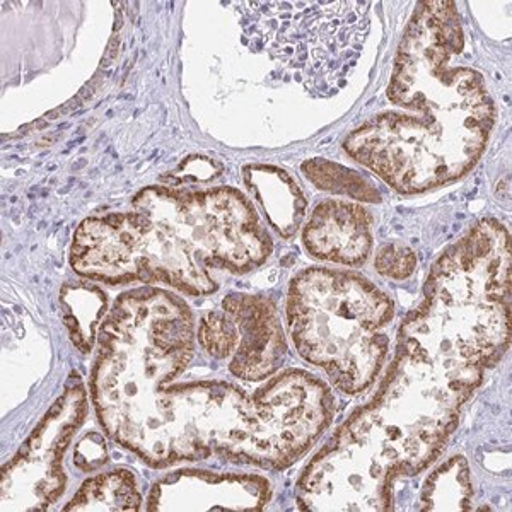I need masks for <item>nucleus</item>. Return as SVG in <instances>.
<instances>
[{
	"label": "nucleus",
	"mask_w": 512,
	"mask_h": 512,
	"mask_svg": "<svg viewBox=\"0 0 512 512\" xmlns=\"http://www.w3.org/2000/svg\"><path fill=\"white\" fill-rule=\"evenodd\" d=\"M142 495L135 475L118 468L82 483L64 511H140Z\"/></svg>",
	"instance_id": "11"
},
{
	"label": "nucleus",
	"mask_w": 512,
	"mask_h": 512,
	"mask_svg": "<svg viewBox=\"0 0 512 512\" xmlns=\"http://www.w3.org/2000/svg\"><path fill=\"white\" fill-rule=\"evenodd\" d=\"M180 173H185V175L175 176V180H178V178L188 181L210 180V178L217 176V164L205 158L190 159V161L187 159L178 169V175Z\"/></svg>",
	"instance_id": "17"
},
{
	"label": "nucleus",
	"mask_w": 512,
	"mask_h": 512,
	"mask_svg": "<svg viewBox=\"0 0 512 512\" xmlns=\"http://www.w3.org/2000/svg\"><path fill=\"white\" fill-rule=\"evenodd\" d=\"M88 412L86 393L70 381L47 417L2 472V511H43L64 492V453Z\"/></svg>",
	"instance_id": "7"
},
{
	"label": "nucleus",
	"mask_w": 512,
	"mask_h": 512,
	"mask_svg": "<svg viewBox=\"0 0 512 512\" xmlns=\"http://www.w3.org/2000/svg\"><path fill=\"white\" fill-rule=\"evenodd\" d=\"M384 111L344 142L349 158L405 195L460 180L482 158L495 122L487 82L465 59L454 2H422L403 33Z\"/></svg>",
	"instance_id": "2"
},
{
	"label": "nucleus",
	"mask_w": 512,
	"mask_h": 512,
	"mask_svg": "<svg viewBox=\"0 0 512 512\" xmlns=\"http://www.w3.org/2000/svg\"><path fill=\"white\" fill-rule=\"evenodd\" d=\"M511 342V236L482 219L432 265L376 395L350 415L296 485L303 511H391L398 478L436 460L461 408Z\"/></svg>",
	"instance_id": "1"
},
{
	"label": "nucleus",
	"mask_w": 512,
	"mask_h": 512,
	"mask_svg": "<svg viewBox=\"0 0 512 512\" xmlns=\"http://www.w3.org/2000/svg\"><path fill=\"white\" fill-rule=\"evenodd\" d=\"M473 487L463 456H454L427 478L419 497L420 511H470Z\"/></svg>",
	"instance_id": "13"
},
{
	"label": "nucleus",
	"mask_w": 512,
	"mask_h": 512,
	"mask_svg": "<svg viewBox=\"0 0 512 512\" xmlns=\"http://www.w3.org/2000/svg\"><path fill=\"white\" fill-rule=\"evenodd\" d=\"M393 316L391 297L350 270L306 268L287 291V332L294 349L345 395H359L378 378Z\"/></svg>",
	"instance_id": "4"
},
{
	"label": "nucleus",
	"mask_w": 512,
	"mask_h": 512,
	"mask_svg": "<svg viewBox=\"0 0 512 512\" xmlns=\"http://www.w3.org/2000/svg\"><path fill=\"white\" fill-rule=\"evenodd\" d=\"M198 344L216 361H227L234 378L265 381L284 366L287 342L274 303L263 296L234 292L221 308L202 316Z\"/></svg>",
	"instance_id": "6"
},
{
	"label": "nucleus",
	"mask_w": 512,
	"mask_h": 512,
	"mask_svg": "<svg viewBox=\"0 0 512 512\" xmlns=\"http://www.w3.org/2000/svg\"><path fill=\"white\" fill-rule=\"evenodd\" d=\"M303 173L323 192L340 193L361 202H381V195L371 181L342 164L328 159H309L303 164Z\"/></svg>",
	"instance_id": "14"
},
{
	"label": "nucleus",
	"mask_w": 512,
	"mask_h": 512,
	"mask_svg": "<svg viewBox=\"0 0 512 512\" xmlns=\"http://www.w3.org/2000/svg\"><path fill=\"white\" fill-rule=\"evenodd\" d=\"M272 497L267 478L180 470L152 485L147 511H262Z\"/></svg>",
	"instance_id": "8"
},
{
	"label": "nucleus",
	"mask_w": 512,
	"mask_h": 512,
	"mask_svg": "<svg viewBox=\"0 0 512 512\" xmlns=\"http://www.w3.org/2000/svg\"><path fill=\"white\" fill-rule=\"evenodd\" d=\"M60 301L72 342L82 354H89L108 309L105 292L93 284H72L62 289Z\"/></svg>",
	"instance_id": "12"
},
{
	"label": "nucleus",
	"mask_w": 512,
	"mask_h": 512,
	"mask_svg": "<svg viewBox=\"0 0 512 512\" xmlns=\"http://www.w3.org/2000/svg\"><path fill=\"white\" fill-rule=\"evenodd\" d=\"M243 180L275 233L280 238L294 236L308 209V202L296 180L284 169L268 164L246 166Z\"/></svg>",
	"instance_id": "10"
},
{
	"label": "nucleus",
	"mask_w": 512,
	"mask_h": 512,
	"mask_svg": "<svg viewBox=\"0 0 512 512\" xmlns=\"http://www.w3.org/2000/svg\"><path fill=\"white\" fill-rule=\"evenodd\" d=\"M74 460L82 472H93L99 466L105 465L108 460L105 437L98 432H88L77 444Z\"/></svg>",
	"instance_id": "16"
},
{
	"label": "nucleus",
	"mask_w": 512,
	"mask_h": 512,
	"mask_svg": "<svg viewBox=\"0 0 512 512\" xmlns=\"http://www.w3.org/2000/svg\"><path fill=\"white\" fill-rule=\"evenodd\" d=\"M274 251L255 205L233 187H149L130 207L77 227L70 265L108 286L173 287L185 296L217 291L212 270L250 274Z\"/></svg>",
	"instance_id": "3"
},
{
	"label": "nucleus",
	"mask_w": 512,
	"mask_h": 512,
	"mask_svg": "<svg viewBox=\"0 0 512 512\" xmlns=\"http://www.w3.org/2000/svg\"><path fill=\"white\" fill-rule=\"evenodd\" d=\"M241 41L316 98L347 86L371 31V2H234Z\"/></svg>",
	"instance_id": "5"
},
{
	"label": "nucleus",
	"mask_w": 512,
	"mask_h": 512,
	"mask_svg": "<svg viewBox=\"0 0 512 512\" xmlns=\"http://www.w3.org/2000/svg\"><path fill=\"white\" fill-rule=\"evenodd\" d=\"M374 267L383 277L405 280L414 275L417 255L402 243H386L376 253Z\"/></svg>",
	"instance_id": "15"
},
{
	"label": "nucleus",
	"mask_w": 512,
	"mask_h": 512,
	"mask_svg": "<svg viewBox=\"0 0 512 512\" xmlns=\"http://www.w3.org/2000/svg\"><path fill=\"white\" fill-rule=\"evenodd\" d=\"M373 241V217L355 202H321L303 229L309 255L345 267H362L373 251Z\"/></svg>",
	"instance_id": "9"
}]
</instances>
